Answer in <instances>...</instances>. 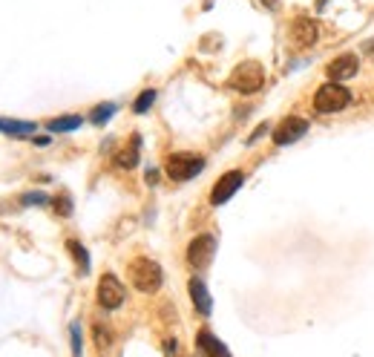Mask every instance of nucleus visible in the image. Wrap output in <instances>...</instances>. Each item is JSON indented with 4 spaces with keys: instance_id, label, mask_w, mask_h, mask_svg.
<instances>
[{
    "instance_id": "1",
    "label": "nucleus",
    "mask_w": 374,
    "mask_h": 357,
    "mask_svg": "<svg viewBox=\"0 0 374 357\" xmlns=\"http://www.w3.org/2000/svg\"><path fill=\"white\" fill-rule=\"evenodd\" d=\"M228 84L236 89V93H242V96H254V93H259L262 84H265V70H262L259 61H245V64H239L231 72Z\"/></svg>"
},
{
    "instance_id": "2",
    "label": "nucleus",
    "mask_w": 374,
    "mask_h": 357,
    "mask_svg": "<svg viewBox=\"0 0 374 357\" xmlns=\"http://www.w3.org/2000/svg\"><path fill=\"white\" fill-rule=\"evenodd\" d=\"M130 283L144 291V294H153V291H159L162 288V268L159 262H153L147 257H138L130 262Z\"/></svg>"
},
{
    "instance_id": "3",
    "label": "nucleus",
    "mask_w": 374,
    "mask_h": 357,
    "mask_svg": "<svg viewBox=\"0 0 374 357\" xmlns=\"http://www.w3.org/2000/svg\"><path fill=\"white\" fill-rule=\"evenodd\" d=\"M352 104V93L342 84H325L314 96V110L317 112H340Z\"/></svg>"
},
{
    "instance_id": "4",
    "label": "nucleus",
    "mask_w": 374,
    "mask_h": 357,
    "mask_svg": "<svg viewBox=\"0 0 374 357\" xmlns=\"http://www.w3.org/2000/svg\"><path fill=\"white\" fill-rule=\"evenodd\" d=\"M205 170V159L202 156H193V153H173L167 159V176L173 182H187Z\"/></svg>"
},
{
    "instance_id": "5",
    "label": "nucleus",
    "mask_w": 374,
    "mask_h": 357,
    "mask_svg": "<svg viewBox=\"0 0 374 357\" xmlns=\"http://www.w3.org/2000/svg\"><path fill=\"white\" fill-rule=\"evenodd\" d=\"M308 133V122L305 118H297V115H291V118H283L276 127H273V144L276 147H285V144H294L297 138H302Z\"/></svg>"
},
{
    "instance_id": "6",
    "label": "nucleus",
    "mask_w": 374,
    "mask_h": 357,
    "mask_svg": "<svg viewBox=\"0 0 374 357\" xmlns=\"http://www.w3.org/2000/svg\"><path fill=\"white\" fill-rule=\"evenodd\" d=\"M213 254H216V240H213L210 233L196 236V240L187 245V262H191L193 268H207Z\"/></svg>"
},
{
    "instance_id": "7",
    "label": "nucleus",
    "mask_w": 374,
    "mask_h": 357,
    "mask_svg": "<svg viewBox=\"0 0 374 357\" xmlns=\"http://www.w3.org/2000/svg\"><path fill=\"white\" fill-rule=\"evenodd\" d=\"M121 303H124V285L118 283V277L104 274V277L98 280V306L107 309V311H112V309H118Z\"/></svg>"
},
{
    "instance_id": "8",
    "label": "nucleus",
    "mask_w": 374,
    "mask_h": 357,
    "mask_svg": "<svg viewBox=\"0 0 374 357\" xmlns=\"http://www.w3.org/2000/svg\"><path fill=\"white\" fill-rule=\"evenodd\" d=\"M242 182H245V173L242 170H228L219 182L213 185V190H210V202L213 205H225L239 188H242Z\"/></svg>"
},
{
    "instance_id": "9",
    "label": "nucleus",
    "mask_w": 374,
    "mask_h": 357,
    "mask_svg": "<svg viewBox=\"0 0 374 357\" xmlns=\"http://www.w3.org/2000/svg\"><path fill=\"white\" fill-rule=\"evenodd\" d=\"M317 38H320V29H317V23L311 20V18H297L291 23V41H294V46L308 49V46L317 44Z\"/></svg>"
},
{
    "instance_id": "10",
    "label": "nucleus",
    "mask_w": 374,
    "mask_h": 357,
    "mask_svg": "<svg viewBox=\"0 0 374 357\" xmlns=\"http://www.w3.org/2000/svg\"><path fill=\"white\" fill-rule=\"evenodd\" d=\"M196 346H199V351H202L205 357H231L228 346H225L222 340H216V335L207 332V329H202V332L196 335Z\"/></svg>"
},
{
    "instance_id": "11",
    "label": "nucleus",
    "mask_w": 374,
    "mask_h": 357,
    "mask_svg": "<svg viewBox=\"0 0 374 357\" xmlns=\"http://www.w3.org/2000/svg\"><path fill=\"white\" fill-rule=\"evenodd\" d=\"M328 78L337 84V81H346V78H352L354 72H357V58L354 55H340L337 61H331L328 64Z\"/></svg>"
},
{
    "instance_id": "12",
    "label": "nucleus",
    "mask_w": 374,
    "mask_h": 357,
    "mask_svg": "<svg viewBox=\"0 0 374 357\" xmlns=\"http://www.w3.org/2000/svg\"><path fill=\"white\" fill-rule=\"evenodd\" d=\"M187 288H191V300H193L196 311H199L202 317H207L210 309H213V300H210V294H207V285H205L202 280H191V283H187Z\"/></svg>"
},
{
    "instance_id": "13",
    "label": "nucleus",
    "mask_w": 374,
    "mask_h": 357,
    "mask_svg": "<svg viewBox=\"0 0 374 357\" xmlns=\"http://www.w3.org/2000/svg\"><path fill=\"white\" fill-rule=\"evenodd\" d=\"M35 122H18V118H0V133L6 136H35Z\"/></svg>"
},
{
    "instance_id": "14",
    "label": "nucleus",
    "mask_w": 374,
    "mask_h": 357,
    "mask_svg": "<svg viewBox=\"0 0 374 357\" xmlns=\"http://www.w3.org/2000/svg\"><path fill=\"white\" fill-rule=\"evenodd\" d=\"M138 147H141V136H133L130 138V144L124 147V150L118 153V167H127V170H133L136 164H138Z\"/></svg>"
},
{
    "instance_id": "15",
    "label": "nucleus",
    "mask_w": 374,
    "mask_h": 357,
    "mask_svg": "<svg viewBox=\"0 0 374 357\" xmlns=\"http://www.w3.org/2000/svg\"><path fill=\"white\" fill-rule=\"evenodd\" d=\"M81 124H84L81 115H58V118H52V122L46 124V130L49 133H70V130H75Z\"/></svg>"
},
{
    "instance_id": "16",
    "label": "nucleus",
    "mask_w": 374,
    "mask_h": 357,
    "mask_svg": "<svg viewBox=\"0 0 374 357\" xmlns=\"http://www.w3.org/2000/svg\"><path fill=\"white\" fill-rule=\"evenodd\" d=\"M67 248H70V254L75 257V262H78V268H81V274H86V271H89V254H86V248H84L78 240H70Z\"/></svg>"
},
{
    "instance_id": "17",
    "label": "nucleus",
    "mask_w": 374,
    "mask_h": 357,
    "mask_svg": "<svg viewBox=\"0 0 374 357\" xmlns=\"http://www.w3.org/2000/svg\"><path fill=\"white\" fill-rule=\"evenodd\" d=\"M112 112H115V104H101V107H96L89 112V122L92 124H104V122H110L112 118Z\"/></svg>"
},
{
    "instance_id": "18",
    "label": "nucleus",
    "mask_w": 374,
    "mask_h": 357,
    "mask_svg": "<svg viewBox=\"0 0 374 357\" xmlns=\"http://www.w3.org/2000/svg\"><path fill=\"white\" fill-rule=\"evenodd\" d=\"M153 101H155V89H144V93L136 98V104H133V112H147L150 107H153Z\"/></svg>"
},
{
    "instance_id": "19",
    "label": "nucleus",
    "mask_w": 374,
    "mask_h": 357,
    "mask_svg": "<svg viewBox=\"0 0 374 357\" xmlns=\"http://www.w3.org/2000/svg\"><path fill=\"white\" fill-rule=\"evenodd\" d=\"M52 205H55V211H58L60 216H67V214L72 211V202H70V196H67V193H60V196H58Z\"/></svg>"
},
{
    "instance_id": "20",
    "label": "nucleus",
    "mask_w": 374,
    "mask_h": 357,
    "mask_svg": "<svg viewBox=\"0 0 374 357\" xmlns=\"http://www.w3.org/2000/svg\"><path fill=\"white\" fill-rule=\"evenodd\" d=\"M96 343H98V349H104V346H110V332L104 329V325H96Z\"/></svg>"
},
{
    "instance_id": "21",
    "label": "nucleus",
    "mask_w": 374,
    "mask_h": 357,
    "mask_svg": "<svg viewBox=\"0 0 374 357\" xmlns=\"http://www.w3.org/2000/svg\"><path fill=\"white\" fill-rule=\"evenodd\" d=\"M72 354L75 357H81V329H78V323H72Z\"/></svg>"
},
{
    "instance_id": "22",
    "label": "nucleus",
    "mask_w": 374,
    "mask_h": 357,
    "mask_svg": "<svg viewBox=\"0 0 374 357\" xmlns=\"http://www.w3.org/2000/svg\"><path fill=\"white\" fill-rule=\"evenodd\" d=\"M44 202H46L44 193H26L23 196V205H44Z\"/></svg>"
},
{
    "instance_id": "23",
    "label": "nucleus",
    "mask_w": 374,
    "mask_h": 357,
    "mask_svg": "<svg viewBox=\"0 0 374 357\" xmlns=\"http://www.w3.org/2000/svg\"><path fill=\"white\" fill-rule=\"evenodd\" d=\"M147 182H150V185L159 182V170H150V173H147Z\"/></svg>"
},
{
    "instance_id": "24",
    "label": "nucleus",
    "mask_w": 374,
    "mask_h": 357,
    "mask_svg": "<svg viewBox=\"0 0 374 357\" xmlns=\"http://www.w3.org/2000/svg\"><path fill=\"white\" fill-rule=\"evenodd\" d=\"M176 349H179V346H176L173 340H167V343H165V351H167V354H176Z\"/></svg>"
},
{
    "instance_id": "25",
    "label": "nucleus",
    "mask_w": 374,
    "mask_h": 357,
    "mask_svg": "<svg viewBox=\"0 0 374 357\" xmlns=\"http://www.w3.org/2000/svg\"><path fill=\"white\" fill-rule=\"evenodd\" d=\"M262 6H268V9H273V6H276V0H262Z\"/></svg>"
},
{
    "instance_id": "26",
    "label": "nucleus",
    "mask_w": 374,
    "mask_h": 357,
    "mask_svg": "<svg viewBox=\"0 0 374 357\" xmlns=\"http://www.w3.org/2000/svg\"><path fill=\"white\" fill-rule=\"evenodd\" d=\"M323 4H325V0H320V6H323Z\"/></svg>"
}]
</instances>
